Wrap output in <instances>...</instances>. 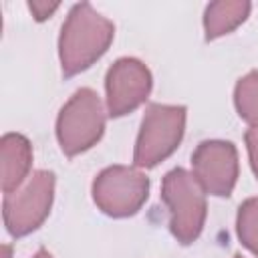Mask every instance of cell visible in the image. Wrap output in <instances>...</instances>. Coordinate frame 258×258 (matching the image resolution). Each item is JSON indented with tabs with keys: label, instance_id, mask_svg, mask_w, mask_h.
<instances>
[{
	"label": "cell",
	"instance_id": "cell-5",
	"mask_svg": "<svg viewBox=\"0 0 258 258\" xmlns=\"http://www.w3.org/2000/svg\"><path fill=\"white\" fill-rule=\"evenodd\" d=\"M54 185V173L48 169H38L26 179L22 187L4 196L2 218L10 236L22 238L42 226L52 208Z\"/></svg>",
	"mask_w": 258,
	"mask_h": 258
},
{
	"label": "cell",
	"instance_id": "cell-11",
	"mask_svg": "<svg viewBox=\"0 0 258 258\" xmlns=\"http://www.w3.org/2000/svg\"><path fill=\"white\" fill-rule=\"evenodd\" d=\"M234 105L242 121L258 127V71H250L236 83Z\"/></svg>",
	"mask_w": 258,
	"mask_h": 258
},
{
	"label": "cell",
	"instance_id": "cell-12",
	"mask_svg": "<svg viewBox=\"0 0 258 258\" xmlns=\"http://www.w3.org/2000/svg\"><path fill=\"white\" fill-rule=\"evenodd\" d=\"M236 234L240 242L258 256V198H248L240 204L236 216Z\"/></svg>",
	"mask_w": 258,
	"mask_h": 258
},
{
	"label": "cell",
	"instance_id": "cell-8",
	"mask_svg": "<svg viewBox=\"0 0 258 258\" xmlns=\"http://www.w3.org/2000/svg\"><path fill=\"white\" fill-rule=\"evenodd\" d=\"M151 71L137 58L123 56L115 60L105 77L107 113L111 117H123L143 105L151 93Z\"/></svg>",
	"mask_w": 258,
	"mask_h": 258
},
{
	"label": "cell",
	"instance_id": "cell-16",
	"mask_svg": "<svg viewBox=\"0 0 258 258\" xmlns=\"http://www.w3.org/2000/svg\"><path fill=\"white\" fill-rule=\"evenodd\" d=\"M234 258H242V256H240V254H236V256H234Z\"/></svg>",
	"mask_w": 258,
	"mask_h": 258
},
{
	"label": "cell",
	"instance_id": "cell-7",
	"mask_svg": "<svg viewBox=\"0 0 258 258\" xmlns=\"http://www.w3.org/2000/svg\"><path fill=\"white\" fill-rule=\"evenodd\" d=\"M191 167L194 177L200 181L206 194L228 198L232 196L240 173L238 149L232 141L206 139L194 149Z\"/></svg>",
	"mask_w": 258,
	"mask_h": 258
},
{
	"label": "cell",
	"instance_id": "cell-9",
	"mask_svg": "<svg viewBox=\"0 0 258 258\" xmlns=\"http://www.w3.org/2000/svg\"><path fill=\"white\" fill-rule=\"evenodd\" d=\"M0 157H2V191H16L24 179L30 175L32 165V145L20 133H6L0 139Z\"/></svg>",
	"mask_w": 258,
	"mask_h": 258
},
{
	"label": "cell",
	"instance_id": "cell-14",
	"mask_svg": "<svg viewBox=\"0 0 258 258\" xmlns=\"http://www.w3.org/2000/svg\"><path fill=\"white\" fill-rule=\"evenodd\" d=\"M28 8H30L32 16L38 22H42V20L52 16V12L58 8V2H38V0H34V2H28Z\"/></svg>",
	"mask_w": 258,
	"mask_h": 258
},
{
	"label": "cell",
	"instance_id": "cell-10",
	"mask_svg": "<svg viewBox=\"0 0 258 258\" xmlns=\"http://www.w3.org/2000/svg\"><path fill=\"white\" fill-rule=\"evenodd\" d=\"M252 4L246 0H220L210 2L204 10V32L206 40H216L236 30L250 14Z\"/></svg>",
	"mask_w": 258,
	"mask_h": 258
},
{
	"label": "cell",
	"instance_id": "cell-6",
	"mask_svg": "<svg viewBox=\"0 0 258 258\" xmlns=\"http://www.w3.org/2000/svg\"><path fill=\"white\" fill-rule=\"evenodd\" d=\"M93 202L111 218H129L141 210L149 196V177L139 167L111 165L93 181Z\"/></svg>",
	"mask_w": 258,
	"mask_h": 258
},
{
	"label": "cell",
	"instance_id": "cell-15",
	"mask_svg": "<svg viewBox=\"0 0 258 258\" xmlns=\"http://www.w3.org/2000/svg\"><path fill=\"white\" fill-rule=\"evenodd\" d=\"M32 258H52V254H50L48 250H44V248H40V250H38V252H36V254H34Z\"/></svg>",
	"mask_w": 258,
	"mask_h": 258
},
{
	"label": "cell",
	"instance_id": "cell-13",
	"mask_svg": "<svg viewBox=\"0 0 258 258\" xmlns=\"http://www.w3.org/2000/svg\"><path fill=\"white\" fill-rule=\"evenodd\" d=\"M244 141H246V147H248V157H250L252 171L258 179V127H250L244 133Z\"/></svg>",
	"mask_w": 258,
	"mask_h": 258
},
{
	"label": "cell",
	"instance_id": "cell-3",
	"mask_svg": "<svg viewBox=\"0 0 258 258\" xmlns=\"http://www.w3.org/2000/svg\"><path fill=\"white\" fill-rule=\"evenodd\" d=\"M187 109L183 105L151 103L145 109L141 127L135 139L133 163L135 167H155L167 159L183 139Z\"/></svg>",
	"mask_w": 258,
	"mask_h": 258
},
{
	"label": "cell",
	"instance_id": "cell-1",
	"mask_svg": "<svg viewBox=\"0 0 258 258\" xmlns=\"http://www.w3.org/2000/svg\"><path fill=\"white\" fill-rule=\"evenodd\" d=\"M115 24L97 12L89 2H79L69 10V16L58 36V58L64 77L79 75L95 64L111 46Z\"/></svg>",
	"mask_w": 258,
	"mask_h": 258
},
{
	"label": "cell",
	"instance_id": "cell-2",
	"mask_svg": "<svg viewBox=\"0 0 258 258\" xmlns=\"http://www.w3.org/2000/svg\"><path fill=\"white\" fill-rule=\"evenodd\" d=\"M161 200L169 210V230L173 238L187 246L194 244L206 222L208 204L206 191L200 181L183 167H175L165 173L161 181Z\"/></svg>",
	"mask_w": 258,
	"mask_h": 258
},
{
	"label": "cell",
	"instance_id": "cell-4",
	"mask_svg": "<svg viewBox=\"0 0 258 258\" xmlns=\"http://www.w3.org/2000/svg\"><path fill=\"white\" fill-rule=\"evenodd\" d=\"M105 121L99 95L89 87L75 91L56 117V139L62 153L75 157L97 145L105 133Z\"/></svg>",
	"mask_w": 258,
	"mask_h": 258
}]
</instances>
